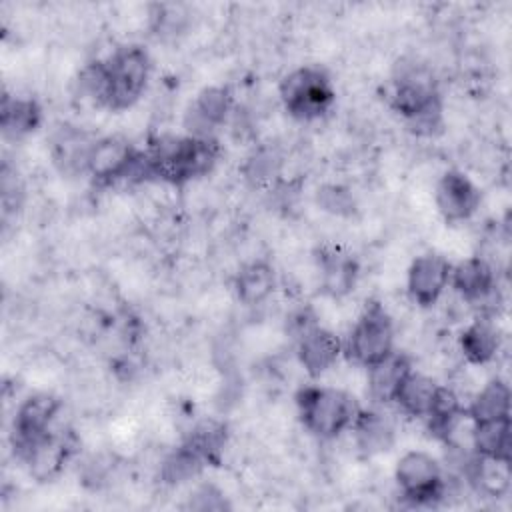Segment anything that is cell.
<instances>
[{
    "mask_svg": "<svg viewBox=\"0 0 512 512\" xmlns=\"http://www.w3.org/2000/svg\"><path fill=\"white\" fill-rule=\"evenodd\" d=\"M318 202L324 210L334 212V214H344V212H350V208H352V198L340 186L320 188L318 190Z\"/></svg>",
    "mask_w": 512,
    "mask_h": 512,
    "instance_id": "f546056e",
    "label": "cell"
},
{
    "mask_svg": "<svg viewBox=\"0 0 512 512\" xmlns=\"http://www.w3.org/2000/svg\"><path fill=\"white\" fill-rule=\"evenodd\" d=\"M350 430L354 432L358 448L368 456L382 454V452L390 450L394 444V438H396L392 420L376 408H370V410L360 408Z\"/></svg>",
    "mask_w": 512,
    "mask_h": 512,
    "instance_id": "d6986e66",
    "label": "cell"
},
{
    "mask_svg": "<svg viewBox=\"0 0 512 512\" xmlns=\"http://www.w3.org/2000/svg\"><path fill=\"white\" fill-rule=\"evenodd\" d=\"M204 466H206V462L188 444L182 442L160 464V478H162V482L176 486V484L196 478L204 470Z\"/></svg>",
    "mask_w": 512,
    "mask_h": 512,
    "instance_id": "83f0119b",
    "label": "cell"
},
{
    "mask_svg": "<svg viewBox=\"0 0 512 512\" xmlns=\"http://www.w3.org/2000/svg\"><path fill=\"white\" fill-rule=\"evenodd\" d=\"M294 404L302 426L320 440H334L350 430L362 408L350 392L322 384L302 386Z\"/></svg>",
    "mask_w": 512,
    "mask_h": 512,
    "instance_id": "277c9868",
    "label": "cell"
},
{
    "mask_svg": "<svg viewBox=\"0 0 512 512\" xmlns=\"http://www.w3.org/2000/svg\"><path fill=\"white\" fill-rule=\"evenodd\" d=\"M368 370V398L374 406L394 404V398L404 382V378L414 370L412 360L404 352H392L382 362L366 368Z\"/></svg>",
    "mask_w": 512,
    "mask_h": 512,
    "instance_id": "2e32d148",
    "label": "cell"
},
{
    "mask_svg": "<svg viewBox=\"0 0 512 512\" xmlns=\"http://www.w3.org/2000/svg\"><path fill=\"white\" fill-rule=\"evenodd\" d=\"M60 408L62 400L50 392H36L20 402L12 420V446L18 456L52 432Z\"/></svg>",
    "mask_w": 512,
    "mask_h": 512,
    "instance_id": "9c48e42d",
    "label": "cell"
},
{
    "mask_svg": "<svg viewBox=\"0 0 512 512\" xmlns=\"http://www.w3.org/2000/svg\"><path fill=\"white\" fill-rule=\"evenodd\" d=\"M42 124V108L30 96H2L0 106V126L6 138L20 140Z\"/></svg>",
    "mask_w": 512,
    "mask_h": 512,
    "instance_id": "44dd1931",
    "label": "cell"
},
{
    "mask_svg": "<svg viewBox=\"0 0 512 512\" xmlns=\"http://www.w3.org/2000/svg\"><path fill=\"white\" fill-rule=\"evenodd\" d=\"M228 506L230 504L226 502L224 494L214 484H202L194 494H190V508L196 510H224Z\"/></svg>",
    "mask_w": 512,
    "mask_h": 512,
    "instance_id": "f1b7e54d",
    "label": "cell"
},
{
    "mask_svg": "<svg viewBox=\"0 0 512 512\" xmlns=\"http://www.w3.org/2000/svg\"><path fill=\"white\" fill-rule=\"evenodd\" d=\"M394 334V322L384 304L370 300L342 342V354L350 362L370 368L396 350Z\"/></svg>",
    "mask_w": 512,
    "mask_h": 512,
    "instance_id": "8992f818",
    "label": "cell"
},
{
    "mask_svg": "<svg viewBox=\"0 0 512 512\" xmlns=\"http://www.w3.org/2000/svg\"><path fill=\"white\" fill-rule=\"evenodd\" d=\"M220 146L212 136H178L142 152L136 180H156L182 186L206 176L218 162Z\"/></svg>",
    "mask_w": 512,
    "mask_h": 512,
    "instance_id": "7a4b0ae2",
    "label": "cell"
},
{
    "mask_svg": "<svg viewBox=\"0 0 512 512\" xmlns=\"http://www.w3.org/2000/svg\"><path fill=\"white\" fill-rule=\"evenodd\" d=\"M322 288L334 298H342L354 290L358 280V262L340 250H324L318 256Z\"/></svg>",
    "mask_w": 512,
    "mask_h": 512,
    "instance_id": "7402d4cb",
    "label": "cell"
},
{
    "mask_svg": "<svg viewBox=\"0 0 512 512\" xmlns=\"http://www.w3.org/2000/svg\"><path fill=\"white\" fill-rule=\"evenodd\" d=\"M142 160V150L122 136H104L92 142L84 172L100 186H110L120 180H136Z\"/></svg>",
    "mask_w": 512,
    "mask_h": 512,
    "instance_id": "ba28073f",
    "label": "cell"
},
{
    "mask_svg": "<svg viewBox=\"0 0 512 512\" xmlns=\"http://www.w3.org/2000/svg\"><path fill=\"white\" fill-rule=\"evenodd\" d=\"M452 264L438 252L418 254L406 274V290L414 304L420 308L434 306L450 286Z\"/></svg>",
    "mask_w": 512,
    "mask_h": 512,
    "instance_id": "8fae6325",
    "label": "cell"
},
{
    "mask_svg": "<svg viewBox=\"0 0 512 512\" xmlns=\"http://www.w3.org/2000/svg\"><path fill=\"white\" fill-rule=\"evenodd\" d=\"M296 354L304 372L316 380L342 356V340L336 332L316 324L296 340Z\"/></svg>",
    "mask_w": 512,
    "mask_h": 512,
    "instance_id": "4fadbf2b",
    "label": "cell"
},
{
    "mask_svg": "<svg viewBox=\"0 0 512 512\" xmlns=\"http://www.w3.org/2000/svg\"><path fill=\"white\" fill-rule=\"evenodd\" d=\"M284 110L302 122L324 116L336 102V90L330 74L320 66H298L290 70L278 86Z\"/></svg>",
    "mask_w": 512,
    "mask_h": 512,
    "instance_id": "5b68a950",
    "label": "cell"
},
{
    "mask_svg": "<svg viewBox=\"0 0 512 512\" xmlns=\"http://www.w3.org/2000/svg\"><path fill=\"white\" fill-rule=\"evenodd\" d=\"M510 386L502 378L488 380L472 398L470 406L466 408V414L472 422H484V420H498L510 416Z\"/></svg>",
    "mask_w": 512,
    "mask_h": 512,
    "instance_id": "cb8c5ba5",
    "label": "cell"
},
{
    "mask_svg": "<svg viewBox=\"0 0 512 512\" xmlns=\"http://www.w3.org/2000/svg\"><path fill=\"white\" fill-rule=\"evenodd\" d=\"M230 90L226 86H206L194 98L186 126L192 136H212V130L222 126L230 110Z\"/></svg>",
    "mask_w": 512,
    "mask_h": 512,
    "instance_id": "9a60e30c",
    "label": "cell"
},
{
    "mask_svg": "<svg viewBox=\"0 0 512 512\" xmlns=\"http://www.w3.org/2000/svg\"><path fill=\"white\" fill-rule=\"evenodd\" d=\"M150 72L152 60L148 50L140 44H124L104 60L82 68L78 78L80 94L100 108L122 112L140 100Z\"/></svg>",
    "mask_w": 512,
    "mask_h": 512,
    "instance_id": "6da1fadb",
    "label": "cell"
},
{
    "mask_svg": "<svg viewBox=\"0 0 512 512\" xmlns=\"http://www.w3.org/2000/svg\"><path fill=\"white\" fill-rule=\"evenodd\" d=\"M452 290L468 304H480L496 292V272L482 256H470L452 266Z\"/></svg>",
    "mask_w": 512,
    "mask_h": 512,
    "instance_id": "5bb4252c",
    "label": "cell"
},
{
    "mask_svg": "<svg viewBox=\"0 0 512 512\" xmlns=\"http://www.w3.org/2000/svg\"><path fill=\"white\" fill-rule=\"evenodd\" d=\"M500 330L498 326L492 322V318L488 316H478L474 318L460 334V352L462 356L474 364V366H484L490 364L498 350H500Z\"/></svg>",
    "mask_w": 512,
    "mask_h": 512,
    "instance_id": "e0dca14e",
    "label": "cell"
},
{
    "mask_svg": "<svg viewBox=\"0 0 512 512\" xmlns=\"http://www.w3.org/2000/svg\"><path fill=\"white\" fill-rule=\"evenodd\" d=\"M440 216L448 224L470 220L482 202L480 188L462 170H446L434 190Z\"/></svg>",
    "mask_w": 512,
    "mask_h": 512,
    "instance_id": "7c38bea8",
    "label": "cell"
},
{
    "mask_svg": "<svg viewBox=\"0 0 512 512\" xmlns=\"http://www.w3.org/2000/svg\"><path fill=\"white\" fill-rule=\"evenodd\" d=\"M464 472L476 492L488 498H502L510 490L512 474L508 458H488L472 454Z\"/></svg>",
    "mask_w": 512,
    "mask_h": 512,
    "instance_id": "ac0fdd59",
    "label": "cell"
},
{
    "mask_svg": "<svg viewBox=\"0 0 512 512\" xmlns=\"http://www.w3.org/2000/svg\"><path fill=\"white\" fill-rule=\"evenodd\" d=\"M464 412H466V408L462 406L458 394L452 388L438 384L432 406L424 420H426L430 434L444 442L448 438L450 430L454 428V424L464 416Z\"/></svg>",
    "mask_w": 512,
    "mask_h": 512,
    "instance_id": "484cf974",
    "label": "cell"
},
{
    "mask_svg": "<svg viewBox=\"0 0 512 512\" xmlns=\"http://www.w3.org/2000/svg\"><path fill=\"white\" fill-rule=\"evenodd\" d=\"M390 106L416 134H434L442 126V98L432 72L422 64H404L392 80Z\"/></svg>",
    "mask_w": 512,
    "mask_h": 512,
    "instance_id": "3957f363",
    "label": "cell"
},
{
    "mask_svg": "<svg viewBox=\"0 0 512 512\" xmlns=\"http://www.w3.org/2000/svg\"><path fill=\"white\" fill-rule=\"evenodd\" d=\"M436 390H438V382L434 378L412 370L404 378V382H402V386H400V390L394 398V404L406 416L426 418Z\"/></svg>",
    "mask_w": 512,
    "mask_h": 512,
    "instance_id": "d4e9b609",
    "label": "cell"
},
{
    "mask_svg": "<svg viewBox=\"0 0 512 512\" xmlns=\"http://www.w3.org/2000/svg\"><path fill=\"white\" fill-rule=\"evenodd\" d=\"M400 496L412 506H432L446 492L442 464L424 450H410L400 456L394 470Z\"/></svg>",
    "mask_w": 512,
    "mask_h": 512,
    "instance_id": "52a82bcc",
    "label": "cell"
},
{
    "mask_svg": "<svg viewBox=\"0 0 512 512\" xmlns=\"http://www.w3.org/2000/svg\"><path fill=\"white\" fill-rule=\"evenodd\" d=\"M276 288V274L270 262L252 260L244 264L234 276V294L244 306H258L266 302Z\"/></svg>",
    "mask_w": 512,
    "mask_h": 512,
    "instance_id": "ffe728a7",
    "label": "cell"
},
{
    "mask_svg": "<svg viewBox=\"0 0 512 512\" xmlns=\"http://www.w3.org/2000/svg\"><path fill=\"white\" fill-rule=\"evenodd\" d=\"M76 448L78 438L72 430H52L34 442L20 458L36 482H52L64 472L66 464L76 454Z\"/></svg>",
    "mask_w": 512,
    "mask_h": 512,
    "instance_id": "30bf717a",
    "label": "cell"
},
{
    "mask_svg": "<svg viewBox=\"0 0 512 512\" xmlns=\"http://www.w3.org/2000/svg\"><path fill=\"white\" fill-rule=\"evenodd\" d=\"M470 446L476 456L488 458H508L512 446V424L508 418L472 422Z\"/></svg>",
    "mask_w": 512,
    "mask_h": 512,
    "instance_id": "603a6c76",
    "label": "cell"
},
{
    "mask_svg": "<svg viewBox=\"0 0 512 512\" xmlns=\"http://www.w3.org/2000/svg\"><path fill=\"white\" fill-rule=\"evenodd\" d=\"M184 444H188L206 462V466H216L224 454L226 426L216 420H202L190 430Z\"/></svg>",
    "mask_w": 512,
    "mask_h": 512,
    "instance_id": "4316f807",
    "label": "cell"
}]
</instances>
